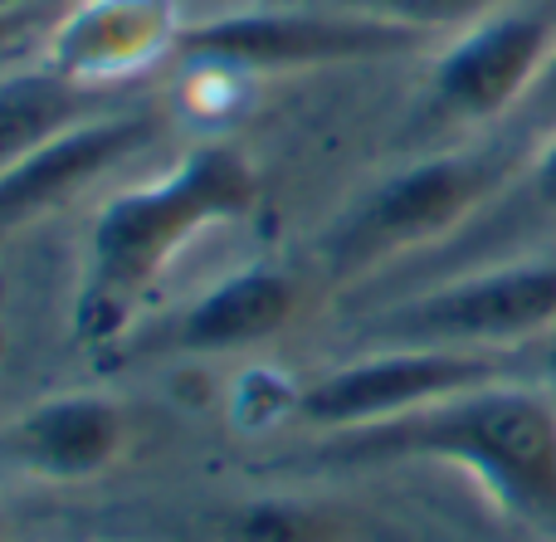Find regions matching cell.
<instances>
[{
  "mask_svg": "<svg viewBox=\"0 0 556 542\" xmlns=\"http://www.w3.org/2000/svg\"><path fill=\"white\" fill-rule=\"evenodd\" d=\"M264 176L235 142H205L162 176L113 196L93 215L74 289V338L108 348L137 323L156 283L211 230L260 211Z\"/></svg>",
  "mask_w": 556,
  "mask_h": 542,
  "instance_id": "6da1fadb",
  "label": "cell"
},
{
  "mask_svg": "<svg viewBox=\"0 0 556 542\" xmlns=\"http://www.w3.org/2000/svg\"><path fill=\"white\" fill-rule=\"evenodd\" d=\"M323 459L332 465H395V459L454 465L503 514L556 542V396L532 377L440 401L391 426L337 436L323 450Z\"/></svg>",
  "mask_w": 556,
  "mask_h": 542,
  "instance_id": "7a4b0ae2",
  "label": "cell"
},
{
  "mask_svg": "<svg viewBox=\"0 0 556 542\" xmlns=\"http://www.w3.org/2000/svg\"><path fill=\"white\" fill-rule=\"evenodd\" d=\"M508 152H434L381 176L323 240V269L332 283L362 279L391 260L450 240L508 186Z\"/></svg>",
  "mask_w": 556,
  "mask_h": 542,
  "instance_id": "3957f363",
  "label": "cell"
},
{
  "mask_svg": "<svg viewBox=\"0 0 556 542\" xmlns=\"http://www.w3.org/2000/svg\"><path fill=\"white\" fill-rule=\"evenodd\" d=\"M532 377L528 362L513 352H459V348H381L362 362L307 381L293 396V416L332 436L391 426L440 401L498 387V381ZM538 381V377H532Z\"/></svg>",
  "mask_w": 556,
  "mask_h": 542,
  "instance_id": "277c9868",
  "label": "cell"
},
{
  "mask_svg": "<svg viewBox=\"0 0 556 542\" xmlns=\"http://www.w3.org/2000/svg\"><path fill=\"white\" fill-rule=\"evenodd\" d=\"M420 29L395 25L386 15L356 5L332 10H244L205 25H186L176 54L205 68L235 74H293V68H332V64H371V59L410 54Z\"/></svg>",
  "mask_w": 556,
  "mask_h": 542,
  "instance_id": "5b68a950",
  "label": "cell"
},
{
  "mask_svg": "<svg viewBox=\"0 0 556 542\" xmlns=\"http://www.w3.org/2000/svg\"><path fill=\"white\" fill-rule=\"evenodd\" d=\"M556 328V260H518L386 308L366 328L381 348L513 352Z\"/></svg>",
  "mask_w": 556,
  "mask_h": 542,
  "instance_id": "8992f818",
  "label": "cell"
},
{
  "mask_svg": "<svg viewBox=\"0 0 556 542\" xmlns=\"http://www.w3.org/2000/svg\"><path fill=\"white\" fill-rule=\"evenodd\" d=\"M556 45L552 0H513L473 25L454 29L430 68L420 123L430 133H469L503 123L522 108Z\"/></svg>",
  "mask_w": 556,
  "mask_h": 542,
  "instance_id": "52a82bcc",
  "label": "cell"
},
{
  "mask_svg": "<svg viewBox=\"0 0 556 542\" xmlns=\"http://www.w3.org/2000/svg\"><path fill=\"white\" fill-rule=\"evenodd\" d=\"M186 20L176 0H68L45 35V59L93 93H123L176 54Z\"/></svg>",
  "mask_w": 556,
  "mask_h": 542,
  "instance_id": "ba28073f",
  "label": "cell"
},
{
  "mask_svg": "<svg viewBox=\"0 0 556 542\" xmlns=\"http://www.w3.org/2000/svg\"><path fill=\"white\" fill-rule=\"evenodd\" d=\"M162 133V108H108V113L68 127L64 137H54L39 152L20 156L15 166L0 172V230H20V225L59 211L68 196L88 191L108 172L156 147Z\"/></svg>",
  "mask_w": 556,
  "mask_h": 542,
  "instance_id": "9c48e42d",
  "label": "cell"
},
{
  "mask_svg": "<svg viewBox=\"0 0 556 542\" xmlns=\"http://www.w3.org/2000/svg\"><path fill=\"white\" fill-rule=\"evenodd\" d=\"M132 416L117 396L64 391L20 411L0 430V455L45 484H88L113 475L132 450Z\"/></svg>",
  "mask_w": 556,
  "mask_h": 542,
  "instance_id": "30bf717a",
  "label": "cell"
},
{
  "mask_svg": "<svg viewBox=\"0 0 556 542\" xmlns=\"http://www.w3.org/2000/svg\"><path fill=\"white\" fill-rule=\"evenodd\" d=\"M307 303V289L298 274L283 269H240L230 279H220L215 289H205L181 318L172 323L166 342L176 352H240L274 342L283 328H293L298 313Z\"/></svg>",
  "mask_w": 556,
  "mask_h": 542,
  "instance_id": "8fae6325",
  "label": "cell"
},
{
  "mask_svg": "<svg viewBox=\"0 0 556 542\" xmlns=\"http://www.w3.org/2000/svg\"><path fill=\"white\" fill-rule=\"evenodd\" d=\"M108 108H113V93H93V88L74 84L59 68H49L45 59L0 78V172L15 166L20 156L49 147L54 137H64L68 127L108 113Z\"/></svg>",
  "mask_w": 556,
  "mask_h": 542,
  "instance_id": "7c38bea8",
  "label": "cell"
},
{
  "mask_svg": "<svg viewBox=\"0 0 556 542\" xmlns=\"http://www.w3.org/2000/svg\"><path fill=\"white\" fill-rule=\"evenodd\" d=\"M220 542H356V524L337 504L269 494L235 504L220 524Z\"/></svg>",
  "mask_w": 556,
  "mask_h": 542,
  "instance_id": "4fadbf2b",
  "label": "cell"
},
{
  "mask_svg": "<svg viewBox=\"0 0 556 542\" xmlns=\"http://www.w3.org/2000/svg\"><path fill=\"white\" fill-rule=\"evenodd\" d=\"M346 5L386 15L395 25H410L420 35H434V29H464L473 20L493 15V10L513 5V0H346Z\"/></svg>",
  "mask_w": 556,
  "mask_h": 542,
  "instance_id": "5bb4252c",
  "label": "cell"
},
{
  "mask_svg": "<svg viewBox=\"0 0 556 542\" xmlns=\"http://www.w3.org/2000/svg\"><path fill=\"white\" fill-rule=\"evenodd\" d=\"M64 5L68 0H25V5L0 10V59L15 54V49H25L29 39H45Z\"/></svg>",
  "mask_w": 556,
  "mask_h": 542,
  "instance_id": "9a60e30c",
  "label": "cell"
},
{
  "mask_svg": "<svg viewBox=\"0 0 556 542\" xmlns=\"http://www.w3.org/2000/svg\"><path fill=\"white\" fill-rule=\"evenodd\" d=\"M513 123H518L522 133L532 137V147H538L542 137H552V133H556V45H552L547 64H542L538 84L528 88V98H522V108H518V113H513Z\"/></svg>",
  "mask_w": 556,
  "mask_h": 542,
  "instance_id": "2e32d148",
  "label": "cell"
},
{
  "mask_svg": "<svg viewBox=\"0 0 556 542\" xmlns=\"http://www.w3.org/2000/svg\"><path fill=\"white\" fill-rule=\"evenodd\" d=\"M528 191H532V201H538L542 211H552V215H556V133H552V137H542V142L532 147Z\"/></svg>",
  "mask_w": 556,
  "mask_h": 542,
  "instance_id": "e0dca14e",
  "label": "cell"
},
{
  "mask_svg": "<svg viewBox=\"0 0 556 542\" xmlns=\"http://www.w3.org/2000/svg\"><path fill=\"white\" fill-rule=\"evenodd\" d=\"M532 377H538L547 391H556V328L538 342V357H532Z\"/></svg>",
  "mask_w": 556,
  "mask_h": 542,
  "instance_id": "ac0fdd59",
  "label": "cell"
},
{
  "mask_svg": "<svg viewBox=\"0 0 556 542\" xmlns=\"http://www.w3.org/2000/svg\"><path fill=\"white\" fill-rule=\"evenodd\" d=\"M10 5H25V0H0V10H10Z\"/></svg>",
  "mask_w": 556,
  "mask_h": 542,
  "instance_id": "d6986e66",
  "label": "cell"
},
{
  "mask_svg": "<svg viewBox=\"0 0 556 542\" xmlns=\"http://www.w3.org/2000/svg\"><path fill=\"white\" fill-rule=\"evenodd\" d=\"M0 538H5V514H0Z\"/></svg>",
  "mask_w": 556,
  "mask_h": 542,
  "instance_id": "ffe728a7",
  "label": "cell"
}]
</instances>
